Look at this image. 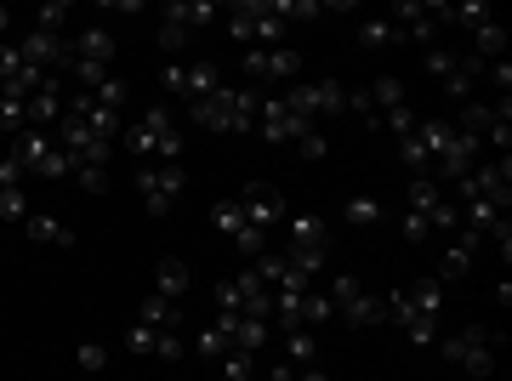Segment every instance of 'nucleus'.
<instances>
[{
    "mask_svg": "<svg viewBox=\"0 0 512 381\" xmlns=\"http://www.w3.org/2000/svg\"><path fill=\"white\" fill-rule=\"evenodd\" d=\"M183 291H188V262H183V256H165L160 268H154V296L183 302Z\"/></svg>",
    "mask_w": 512,
    "mask_h": 381,
    "instance_id": "22",
    "label": "nucleus"
},
{
    "mask_svg": "<svg viewBox=\"0 0 512 381\" xmlns=\"http://www.w3.org/2000/svg\"><path fill=\"white\" fill-rule=\"evenodd\" d=\"M296 154H302V160H325V154H330L325 131H319V126H313V131H302V143H296Z\"/></svg>",
    "mask_w": 512,
    "mask_h": 381,
    "instance_id": "44",
    "label": "nucleus"
},
{
    "mask_svg": "<svg viewBox=\"0 0 512 381\" xmlns=\"http://www.w3.org/2000/svg\"><path fill=\"white\" fill-rule=\"evenodd\" d=\"M29 217V194L23 188H0V222H23Z\"/></svg>",
    "mask_w": 512,
    "mask_h": 381,
    "instance_id": "38",
    "label": "nucleus"
},
{
    "mask_svg": "<svg viewBox=\"0 0 512 381\" xmlns=\"http://www.w3.org/2000/svg\"><path fill=\"white\" fill-rule=\"evenodd\" d=\"M217 381H256V353H228V359L217 364Z\"/></svg>",
    "mask_w": 512,
    "mask_h": 381,
    "instance_id": "30",
    "label": "nucleus"
},
{
    "mask_svg": "<svg viewBox=\"0 0 512 381\" xmlns=\"http://www.w3.org/2000/svg\"><path fill=\"white\" fill-rule=\"evenodd\" d=\"M239 211H245V222H251L256 234L274 239V228H285V200H279V188H268V182H245V194H239Z\"/></svg>",
    "mask_w": 512,
    "mask_h": 381,
    "instance_id": "14",
    "label": "nucleus"
},
{
    "mask_svg": "<svg viewBox=\"0 0 512 381\" xmlns=\"http://www.w3.org/2000/svg\"><path fill=\"white\" fill-rule=\"evenodd\" d=\"M188 40H194V29L177 23L171 12H160V46H165V52H188Z\"/></svg>",
    "mask_w": 512,
    "mask_h": 381,
    "instance_id": "34",
    "label": "nucleus"
},
{
    "mask_svg": "<svg viewBox=\"0 0 512 381\" xmlns=\"http://www.w3.org/2000/svg\"><path fill=\"white\" fill-rule=\"evenodd\" d=\"M302 131H313L308 120H296L291 109H285V103H279V91H268V97H262V114H256V137H262V143H302Z\"/></svg>",
    "mask_w": 512,
    "mask_h": 381,
    "instance_id": "16",
    "label": "nucleus"
},
{
    "mask_svg": "<svg viewBox=\"0 0 512 381\" xmlns=\"http://www.w3.org/2000/svg\"><path fill=\"white\" fill-rule=\"evenodd\" d=\"M114 52H120V46H114L109 29H86V35L69 40V69H109L114 74Z\"/></svg>",
    "mask_w": 512,
    "mask_h": 381,
    "instance_id": "17",
    "label": "nucleus"
},
{
    "mask_svg": "<svg viewBox=\"0 0 512 381\" xmlns=\"http://www.w3.org/2000/svg\"><path fill=\"white\" fill-rule=\"evenodd\" d=\"M74 359H80V370H103V364H109V353H103L97 342H86L80 353H74Z\"/></svg>",
    "mask_w": 512,
    "mask_h": 381,
    "instance_id": "46",
    "label": "nucleus"
},
{
    "mask_svg": "<svg viewBox=\"0 0 512 381\" xmlns=\"http://www.w3.org/2000/svg\"><path fill=\"white\" fill-rule=\"evenodd\" d=\"M6 154H12L29 177H40V182H63V177H69V154L57 148L52 131H23V137H12Z\"/></svg>",
    "mask_w": 512,
    "mask_h": 381,
    "instance_id": "8",
    "label": "nucleus"
},
{
    "mask_svg": "<svg viewBox=\"0 0 512 381\" xmlns=\"http://www.w3.org/2000/svg\"><path fill=\"white\" fill-rule=\"evenodd\" d=\"M69 12H74V6H63V0H52V6H40V12H35V29H46V35H57V29L69 23Z\"/></svg>",
    "mask_w": 512,
    "mask_h": 381,
    "instance_id": "39",
    "label": "nucleus"
},
{
    "mask_svg": "<svg viewBox=\"0 0 512 381\" xmlns=\"http://www.w3.org/2000/svg\"><path fill=\"white\" fill-rule=\"evenodd\" d=\"M137 325H148V330H183V302H165V296L148 291L143 308H137Z\"/></svg>",
    "mask_w": 512,
    "mask_h": 381,
    "instance_id": "20",
    "label": "nucleus"
},
{
    "mask_svg": "<svg viewBox=\"0 0 512 381\" xmlns=\"http://www.w3.org/2000/svg\"><path fill=\"white\" fill-rule=\"evenodd\" d=\"M359 46H365V52H399L404 35H399V23L393 18H370L365 29H359Z\"/></svg>",
    "mask_w": 512,
    "mask_h": 381,
    "instance_id": "23",
    "label": "nucleus"
},
{
    "mask_svg": "<svg viewBox=\"0 0 512 381\" xmlns=\"http://www.w3.org/2000/svg\"><path fill=\"white\" fill-rule=\"evenodd\" d=\"M439 91L461 109V103H473V97H478V80H473L467 69H456V74H444V80H439Z\"/></svg>",
    "mask_w": 512,
    "mask_h": 381,
    "instance_id": "31",
    "label": "nucleus"
},
{
    "mask_svg": "<svg viewBox=\"0 0 512 381\" xmlns=\"http://www.w3.org/2000/svg\"><path fill=\"white\" fill-rule=\"evenodd\" d=\"M478 251H484V234L456 228V245H450V251H444V262H439V285H444V279H467V273H473V262H478Z\"/></svg>",
    "mask_w": 512,
    "mask_h": 381,
    "instance_id": "18",
    "label": "nucleus"
},
{
    "mask_svg": "<svg viewBox=\"0 0 512 381\" xmlns=\"http://www.w3.org/2000/svg\"><path fill=\"white\" fill-rule=\"evenodd\" d=\"M92 97H97V103H103V109L126 114V103H131V86H126V80H120V74H109V80H103V86H97Z\"/></svg>",
    "mask_w": 512,
    "mask_h": 381,
    "instance_id": "33",
    "label": "nucleus"
},
{
    "mask_svg": "<svg viewBox=\"0 0 512 381\" xmlns=\"http://www.w3.org/2000/svg\"><path fill=\"white\" fill-rule=\"evenodd\" d=\"M285 364H296V370L319 364V342H313V330H285Z\"/></svg>",
    "mask_w": 512,
    "mask_h": 381,
    "instance_id": "28",
    "label": "nucleus"
},
{
    "mask_svg": "<svg viewBox=\"0 0 512 381\" xmlns=\"http://www.w3.org/2000/svg\"><path fill=\"white\" fill-rule=\"evenodd\" d=\"M399 228H404V239H410V245H427V239H433V222L421 217V211H404Z\"/></svg>",
    "mask_w": 512,
    "mask_h": 381,
    "instance_id": "41",
    "label": "nucleus"
},
{
    "mask_svg": "<svg viewBox=\"0 0 512 381\" xmlns=\"http://www.w3.org/2000/svg\"><path fill=\"white\" fill-rule=\"evenodd\" d=\"M484 80H490V86L501 91V103H507V86H512V69H507V63H490V69H484Z\"/></svg>",
    "mask_w": 512,
    "mask_h": 381,
    "instance_id": "47",
    "label": "nucleus"
},
{
    "mask_svg": "<svg viewBox=\"0 0 512 381\" xmlns=\"http://www.w3.org/2000/svg\"><path fill=\"white\" fill-rule=\"evenodd\" d=\"M165 12H171V18H177V23H188L194 35H200V29H205V23H211V18H222L217 6H205V0H188V6H165Z\"/></svg>",
    "mask_w": 512,
    "mask_h": 381,
    "instance_id": "32",
    "label": "nucleus"
},
{
    "mask_svg": "<svg viewBox=\"0 0 512 381\" xmlns=\"http://www.w3.org/2000/svg\"><path fill=\"white\" fill-rule=\"evenodd\" d=\"M285 29L291 23L274 12V0H239L228 6V35L251 52V46H285Z\"/></svg>",
    "mask_w": 512,
    "mask_h": 381,
    "instance_id": "6",
    "label": "nucleus"
},
{
    "mask_svg": "<svg viewBox=\"0 0 512 381\" xmlns=\"http://www.w3.org/2000/svg\"><path fill=\"white\" fill-rule=\"evenodd\" d=\"M501 52H507V29L501 23H484V29H473V52L478 63H501Z\"/></svg>",
    "mask_w": 512,
    "mask_h": 381,
    "instance_id": "26",
    "label": "nucleus"
},
{
    "mask_svg": "<svg viewBox=\"0 0 512 381\" xmlns=\"http://www.w3.org/2000/svg\"><path fill=\"white\" fill-rule=\"evenodd\" d=\"M439 308H444V285L439 279H416V285L382 296V319H393L416 347L439 342Z\"/></svg>",
    "mask_w": 512,
    "mask_h": 381,
    "instance_id": "1",
    "label": "nucleus"
},
{
    "mask_svg": "<svg viewBox=\"0 0 512 381\" xmlns=\"http://www.w3.org/2000/svg\"><path fill=\"white\" fill-rule=\"evenodd\" d=\"M365 97H370V126H376L382 114H393V109H404V103H410V91H404L399 74H376V80L365 86Z\"/></svg>",
    "mask_w": 512,
    "mask_h": 381,
    "instance_id": "19",
    "label": "nucleus"
},
{
    "mask_svg": "<svg viewBox=\"0 0 512 381\" xmlns=\"http://www.w3.org/2000/svg\"><path fill=\"white\" fill-rule=\"evenodd\" d=\"M279 103L296 114V120H308V126H319V120H336V114H348V86L342 80H296V86L279 91Z\"/></svg>",
    "mask_w": 512,
    "mask_h": 381,
    "instance_id": "4",
    "label": "nucleus"
},
{
    "mask_svg": "<svg viewBox=\"0 0 512 381\" xmlns=\"http://www.w3.org/2000/svg\"><path fill=\"white\" fill-rule=\"evenodd\" d=\"M495 342H501L495 330L467 325L461 336H439L433 347H439V353L456 364V370H467V376H495Z\"/></svg>",
    "mask_w": 512,
    "mask_h": 381,
    "instance_id": "7",
    "label": "nucleus"
},
{
    "mask_svg": "<svg viewBox=\"0 0 512 381\" xmlns=\"http://www.w3.org/2000/svg\"><path fill=\"white\" fill-rule=\"evenodd\" d=\"M120 143H126L131 154H154L160 165H171L177 154H183V131H177L171 109H148V114H137V120L120 131Z\"/></svg>",
    "mask_w": 512,
    "mask_h": 381,
    "instance_id": "5",
    "label": "nucleus"
},
{
    "mask_svg": "<svg viewBox=\"0 0 512 381\" xmlns=\"http://www.w3.org/2000/svg\"><path fill=\"white\" fill-rule=\"evenodd\" d=\"M69 177H74V188L80 194H109V165H69Z\"/></svg>",
    "mask_w": 512,
    "mask_h": 381,
    "instance_id": "29",
    "label": "nucleus"
},
{
    "mask_svg": "<svg viewBox=\"0 0 512 381\" xmlns=\"http://www.w3.org/2000/svg\"><path fill=\"white\" fill-rule=\"evenodd\" d=\"M217 313H245V319H268L274 325V291L245 268V273H234V279L217 285Z\"/></svg>",
    "mask_w": 512,
    "mask_h": 381,
    "instance_id": "11",
    "label": "nucleus"
},
{
    "mask_svg": "<svg viewBox=\"0 0 512 381\" xmlns=\"http://www.w3.org/2000/svg\"><path fill=\"white\" fill-rule=\"evenodd\" d=\"M154 342H160V330H148V325L126 330V353H148V359H154Z\"/></svg>",
    "mask_w": 512,
    "mask_h": 381,
    "instance_id": "42",
    "label": "nucleus"
},
{
    "mask_svg": "<svg viewBox=\"0 0 512 381\" xmlns=\"http://www.w3.org/2000/svg\"><path fill=\"white\" fill-rule=\"evenodd\" d=\"M444 205V188L433 177H410V194H404V211H421V217H433Z\"/></svg>",
    "mask_w": 512,
    "mask_h": 381,
    "instance_id": "25",
    "label": "nucleus"
},
{
    "mask_svg": "<svg viewBox=\"0 0 512 381\" xmlns=\"http://www.w3.org/2000/svg\"><path fill=\"white\" fill-rule=\"evenodd\" d=\"M342 217H348V228H370V222H382V205L359 194V200H348V205H342Z\"/></svg>",
    "mask_w": 512,
    "mask_h": 381,
    "instance_id": "36",
    "label": "nucleus"
},
{
    "mask_svg": "<svg viewBox=\"0 0 512 381\" xmlns=\"http://www.w3.org/2000/svg\"><path fill=\"white\" fill-rule=\"evenodd\" d=\"M274 12L285 23H308V18H319V6H308V0H274Z\"/></svg>",
    "mask_w": 512,
    "mask_h": 381,
    "instance_id": "43",
    "label": "nucleus"
},
{
    "mask_svg": "<svg viewBox=\"0 0 512 381\" xmlns=\"http://www.w3.org/2000/svg\"><path fill=\"white\" fill-rule=\"evenodd\" d=\"M444 23H450V29H467V35H473V29L495 23V12L484 6V0H456V6H444Z\"/></svg>",
    "mask_w": 512,
    "mask_h": 381,
    "instance_id": "24",
    "label": "nucleus"
},
{
    "mask_svg": "<svg viewBox=\"0 0 512 381\" xmlns=\"http://www.w3.org/2000/svg\"><path fill=\"white\" fill-rule=\"evenodd\" d=\"M23 234L35 239V245H57V251H69V245H74V228H69V222H57V217H35V211L23 217Z\"/></svg>",
    "mask_w": 512,
    "mask_h": 381,
    "instance_id": "21",
    "label": "nucleus"
},
{
    "mask_svg": "<svg viewBox=\"0 0 512 381\" xmlns=\"http://www.w3.org/2000/svg\"><path fill=\"white\" fill-rule=\"evenodd\" d=\"M154 359H160V364H177V359H183V330H160V342H154Z\"/></svg>",
    "mask_w": 512,
    "mask_h": 381,
    "instance_id": "40",
    "label": "nucleus"
},
{
    "mask_svg": "<svg viewBox=\"0 0 512 381\" xmlns=\"http://www.w3.org/2000/svg\"><path fill=\"white\" fill-rule=\"evenodd\" d=\"M262 97H268L262 86H222V91H211L205 103H188V120L205 126V131H234L239 137V131H256Z\"/></svg>",
    "mask_w": 512,
    "mask_h": 381,
    "instance_id": "2",
    "label": "nucleus"
},
{
    "mask_svg": "<svg viewBox=\"0 0 512 381\" xmlns=\"http://www.w3.org/2000/svg\"><path fill=\"white\" fill-rule=\"evenodd\" d=\"M296 381H330V376L319 370V364H308V370H296Z\"/></svg>",
    "mask_w": 512,
    "mask_h": 381,
    "instance_id": "48",
    "label": "nucleus"
},
{
    "mask_svg": "<svg viewBox=\"0 0 512 381\" xmlns=\"http://www.w3.org/2000/svg\"><path fill=\"white\" fill-rule=\"evenodd\" d=\"M461 69V52H450V46H427V74L433 80H444V74Z\"/></svg>",
    "mask_w": 512,
    "mask_h": 381,
    "instance_id": "37",
    "label": "nucleus"
},
{
    "mask_svg": "<svg viewBox=\"0 0 512 381\" xmlns=\"http://www.w3.org/2000/svg\"><path fill=\"white\" fill-rule=\"evenodd\" d=\"M330 319H336V313H330L325 291H319V285H313V291L302 296V325H308V330H319V325H330Z\"/></svg>",
    "mask_w": 512,
    "mask_h": 381,
    "instance_id": "35",
    "label": "nucleus"
},
{
    "mask_svg": "<svg viewBox=\"0 0 512 381\" xmlns=\"http://www.w3.org/2000/svg\"><path fill=\"white\" fill-rule=\"evenodd\" d=\"M325 302H330V313L342 319V325H353V330H365V325H382V296H370L353 273H336L325 285Z\"/></svg>",
    "mask_w": 512,
    "mask_h": 381,
    "instance_id": "9",
    "label": "nucleus"
},
{
    "mask_svg": "<svg viewBox=\"0 0 512 381\" xmlns=\"http://www.w3.org/2000/svg\"><path fill=\"white\" fill-rule=\"evenodd\" d=\"M279 256H285L302 279H313V285H319L325 256H330V228L313 217V211H291V217H285V234H279Z\"/></svg>",
    "mask_w": 512,
    "mask_h": 381,
    "instance_id": "3",
    "label": "nucleus"
},
{
    "mask_svg": "<svg viewBox=\"0 0 512 381\" xmlns=\"http://www.w3.org/2000/svg\"><path fill=\"white\" fill-rule=\"evenodd\" d=\"M239 69L251 74V86H296L302 80V52L296 46H251L239 57Z\"/></svg>",
    "mask_w": 512,
    "mask_h": 381,
    "instance_id": "10",
    "label": "nucleus"
},
{
    "mask_svg": "<svg viewBox=\"0 0 512 381\" xmlns=\"http://www.w3.org/2000/svg\"><path fill=\"white\" fill-rule=\"evenodd\" d=\"M183 188H188V171L177 160L171 165H137V194H143V205L148 211H154V217H165V211H171V205L183 200Z\"/></svg>",
    "mask_w": 512,
    "mask_h": 381,
    "instance_id": "12",
    "label": "nucleus"
},
{
    "mask_svg": "<svg viewBox=\"0 0 512 381\" xmlns=\"http://www.w3.org/2000/svg\"><path fill=\"white\" fill-rule=\"evenodd\" d=\"M23 182H29V171H23L12 154H0V188H23Z\"/></svg>",
    "mask_w": 512,
    "mask_h": 381,
    "instance_id": "45",
    "label": "nucleus"
},
{
    "mask_svg": "<svg viewBox=\"0 0 512 381\" xmlns=\"http://www.w3.org/2000/svg\"><path fill=\"white\" fill-rule=\"evenodd\" d=\"M393 23H399L404 46H410V40H416V46H439V35L450 29V23H444V6H421V0L393 6Z\"/></svg>",
    "mask_w": 512,
    "mask_h": 381,
    "instance_id": "15",
    "label": "nucleus"
},
{
    "mask_svg": "<svg viewBox=\"0 0 512 381\" xmlns=\"http://www.w3.org/2000/svg\"><path fill=\"white\" fill-rule=\"evenodd\" d=\"M194 353H200L205 364H222L228 353H234V342H228V330H222L217 319H211V325H205L200 336H194Z\"/></svg>",
    "mask_w": 512,
    "mask_h": 381,
    "instance_id": "27",
    "label": "nucleus"
},
{
    "mask_svg": "<svg viewBox=\"0 0 512 381\" xmlns=\"http://www.w3.org/2000/svg\"><path fill=\"white\" fill-rule=\"evenodd\" d=\"M160 86L171 91V97H183V103H205V97H211V91H222L228 80H222L217 63H165Z\"/></svg>",
    "mask_w": 512,
    "mask_h": 381,
    "instance_id": "13",
    "label": "nucleus"
}]
</instances>
